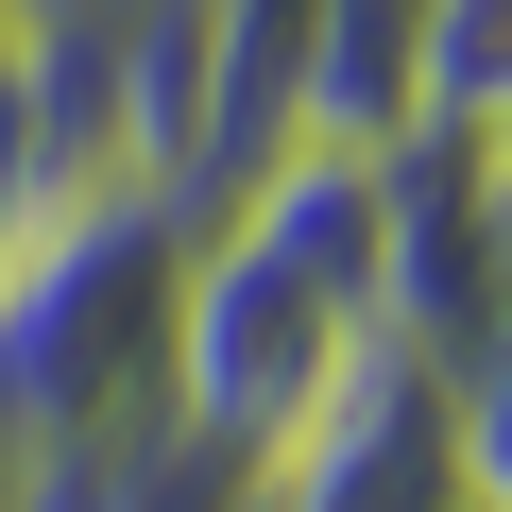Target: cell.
I'll use <instances>...</instances> for the list:
<instances>
[{
    "label": "cell",
    "instance_id": "6da1fadb",
    "mask_svg": "<svg viewBox=\"0 0 512 512\" xmlns=\"http://www.w3.org/2000/svg\"><path fill=\"white\" fill-rule=\"evenodd\" d=\"M376 342V154H274L188 222V291H171V410L222 461H274L359 393Z\"/></svg>",
    "mask_w": 512,
    "mask_h": 512
},
{
    "label": "cell",
    "instance_id": "7a4b0ae2",
    "mask_svg": "<svg viewBox=\"0 0 512 512\" xmlns=\"http://www.w3.org/2000/svg\"><path fill=\"white\" fill-rule=\"evenodd\" d=\"M171 188H69L35 239H0V461H86L171 410V291H188Z\"/></svg>",
    "mask_w": 512,
    "mask_h": 512
},
{
    "label": "cell",
    "instance_id": "3957f363",
    "mask_svg": "<svg viewBox=\"0 0 512 512\" xmlns=\"http://www.w3.org/2000/svg\"><path fill=\"white\" fill-rule=\"evenodd\" d=\"M478 325H495V171L444 137H393L376 154V342L461 376Z\"/></svg>",
    "mask_w": 512,
    "mask_h": 512
},
{
    "label": "cell",
    "instance_id": "277c9868",
    "mask_svg": "<svg viewBox=\"0 0 512 512\" xmlns=\"http://www.w3.org/2000/svg\"><path fill=\"white\" fill-rule=\"evenodd\" d=\"M239 512H478V478H461V393H444L427 359H359V393H342L308 444L256 461Z\"/></svg>",
    "mask_w": 512,
    "mask_h": 512
},
{
    "label": "cell",
    "instance_id": "5b68a950",
    "mask_svg": "<svg viewBox=\"0 0 512 512\" xmlns=\"http://www.w3.org/2000/svg\"><path fill=\"white\" fill-rule=\"evenodd\" d=\"M103 188V35L86 0H0V239Z\"/></svg>",
    "mask_w": 512,
    "mask_h": 512
},
{
    "label": "cell",
    "instance_id": "8992f818",
    "mask_svg": "<svg viewBox=\"0 0 512 512\" xmlns=\"http://www.w3.org/2000/svg\"><path fill=\"white\" fill-rule=\"evenodd\" d=\"M410 69H427V0H308L291 137L308 154H393L410 137Z\"/></svg>",
    "mask_w": 512,
    "mask_h": 512
},
{
    "label": "cell",
    "instance_id": "52a82bcc",
    "mask_svg": "<svg viewBox=\"0 0 512 512\" xmlns=\"http://www.w3.org/2000/svg\"><path fill=\"white\" fill-rule=\"evenodd\" d=\"M410 137L512 171V0H427V69H410Z\"/></svg>",
    "mask_w": 512,
    "mask_h": 512
}]
</instances>
